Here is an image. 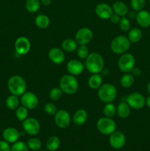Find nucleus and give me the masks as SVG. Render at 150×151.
I'll list each match as a JSON object with an SVG mask.
<instances>
[{
  "mask_svg": "<svg viewBox=\"0 0 150 151\" xmlns=\"http://www.w3.org/2000/svg\"><path fill=\"white\" fill-rule=\"evenodd\" d=\"M85 67L91 74L101 73L104 67V60L101 54L93 52L85 59Z\"/></svg>",
  "mask_w": 150,
  "mask_h": 151,
  "instance_id": "obj_1",
  "label": "nucleus"
},
{
  "mask_svg": "<svg viewBox=\"0 0 150 151\" xmlns=\"http://www.w3.org/2000/svg\"><path fill=\"white\" fill-rule=\"evenodd\" d=\"M59 87L61 88L63 94L72 95L76 93L79 89V82L76 76L66 74L61 77L59 82Z\"/></svg>",
  "mask_w": 150,
  "mask_h": 151,
  "instance_id": "obj_2",
  "label": "nucleus"
},
{
  "mask_svg": "<svg viewBox=\"0 0 150 151\" xmlns=\"http://www.w3.org/2000/svg\"><path fill=\"white\" fill-rule=\"evenodd\" d=\"M26 82L21 76L13 75L7 81V88L10 94L19 97L26 91Z\"/></svg>",
  "mask_w": 150,
  "mask_h": 151,
  "instance_id": "obj_3",
  "label": "nucleus"
},
{
  "mask_svg": "<svg viewBox=\"0 0 150 151\" xmlns=\"http://www.w3.org/2000/svg\"><path fill=\"white\" fill-rule=\"evenodd\" d=\"M117 96V88L112 83H104L98 89V97L102 103H113Z\"/></svg>",
  "mask_w": 150,
  "mask_h": 151,
  "instance_id": "obj_4",
  "label": "nucleus"
},
{
  "mask_svg": "<svg viewBox=\"0 0 150 151\" xmlns=\"http://www.w3.org/2000/svg\"><path fill=\"white\" fill-rule=\"evenodd\" d=\"M131 42L124 35H118L110 42V50L114 54L122 55L130 48Z\"/></svg>",
  "mask_w": 150,
  "mask_h": 151,
  "instance_id": "obj_5",
  "label": "nucleus"
},
{
  "mask_svg": "<svg viewBox=\"0 0 150 151\" xmlns=\"http://www.w3.org/2000/svg\"><path fill=\"white\" fill-rule=\"evenodd\" d=\"M96 128L99 132L103 135H109L113 134L116 130V123L112 118L102 116L96 122Z\"/></svg>",
  "mask_w": 150,
  "mask_h": 151,
  "instance_id": "obj_6",
  "label": "nucleus"
},
{
  "mask_svg": "<svg viewBox=\"0 0 150 151\" xmlns=\"http://www.w3.org/2000/svg\"><path fill=\"white\" fill-rule=\"evenodd\" d=\"M135 58L131 53L125 52L121 55L118 60V67L121 72L124 73L132 72L135 68Z\"/></svg>",
  "mask_w": 150,
  "mask_h": 151,
  "instance_id": "obj_7",
  "label": "nucleus"
},
{
  "mask_svg": "<svg viewBox=\"0 0 150 151\" xmlns=\"http://www.w3.org/2000/svg\"><path fill=\"white\" fill-rule=\"evenodd\" d=\"M126 102L131 109L139 110L146 106V98L139 92H132L126 97Z\"/></svg>",
  "mask_w": 150,
  "mask_h": 151,
  "instance_id": "obj_8",
  "label": "nucleus"
},
{
  "mask_svg": "<svg viewBox=\"0 0 150 151\" xmlns=\"http://www.w3.org/2000/svg\"><path fill=\"white\" fill-rule=\"evenodd\" d=\"M20 102L22 106L26 108L28 110H32L38 107L39 99L35 93L32 91H26L21 96Z\"/></svg>",
  "mask_w": 150,
  "mask_h": 151,
  "instance_id": "obj_9",
  "label": "nucleus"
},
{
  "mask_svg": "<svg viewBox=\"0 0 150 151\" xmlns=\"http://www.w3.org/2000/svg\"><path fill=\"white\" fill-rule=\"evenodd\" d=\"M54 123L58 128L64 129L67 128L70 125L71 121V116L70 114L65 109L57 110V113L54 114Z\"/></svg>",
  "mask_w": 150,
  "mask_h": 151,
  "instance_id": "obj_10",
  "label": "nucleus"
},
{
  "mask_svg": "<svg viewBox=\"0 0 150 151\" xmlns=\"http://www.w3.org/2000/svg\"><path fill=\"white\" fill-rule=\"evenodd\" d=\"M94 32L90 28L82 27L75 34V41L78 45H87L92 41Z\"/></svg>",
  "mask_w": 150,
  "mask_h": 151,
  "instance_id": "obj_11",
  "label": "nucleus"
},
{
  "mask_svg": "<svg viewBox=\"0 0 150 151\" xmlns=\"http://www.w3.org/2000/svg\"><path fill=\"white\" fill-rule=\"evenodd\" d=\"M22 127L25 132L30 136H36L41 131V125L35 118L27 117L22 122Z\"/></svg>",
  "mask_w": 150,
  "mask_h": 151,
  "instance_id": "obj_12",
  "label": "nucleus"
},
{
  "mask_svg": "<svg viewBox=\"0 0 150 151\" xmlns=\"http://www.w3.org/2000/svg\"><path fill=\"white\" fill-rule=\"evenodd\" d=\"M15 50L20 55H25L31 49V43L29 38L25 36L19 37L15 41Z\"/></svg>",
  "mask_w": 150,
  "mask_h": 151,
  "instance_id": "obj_13",
  "label": "nucleus"
},
{
  "mask_svg": "<svg viewBox=\"0 0 150 151\" xmlns=\"http://www.w3.org/2000/svg\"><path fill=\"white\" fill-rule=\"evenodd\" d=\"M109 143L110 146L114 149L122 148L126 143V137L122 132L120 131H114L109 137Z\"/></svg>",
  "mask_w": 150,
  "mask_h": 151,
  "instance_id": "obj_14",
  "label": "nucleus"
},
{
  "mask_svg": "<svg viewBox=\"0 0 150 151\" xmlns=\"http://www.w3.org/2000/svg\"><path fill=\"white\" fill-rule=\"evenodd\" d=\"M95 13L101 19L107 20L110 19L113 14V10L111 6L107 3H99L96 6Z\"/></svg>",
  "mask_w": 150,
  "mask_h": 151,
  "instance_id": "obj_15",
  "label": "nucleus"
},
{
  "mask_svg": "<svg viewBox=\"0 0 150 151\" xmlns=\"http://www.w3.org/2000/svg\"><path fill=\"white\" fill-rule=\"evenodd\" d=\"M49 59L54 64H62L66 60L64 51L58 47H53L49 50Z\"/></svg>",
  "mask_w": 150,
  "mask_h": 151,
  "instance_id": "obj_16",
  "label": "nucleus"
},
{
  "mask_svg": "<svg viewBox=\"0 0 150 151\" xmlns=\"http://www.w3.org/2000/svg\"><path fill=\"white\" fill-rule=\"evenodd\" d=\"M66 69L70 75L74 76H77L81 75L85 69V66L83 63L79 60L72 59L70 60L66 64Z\"/></svg>",
  "mask_w": 150,
  "mask_h": 151,
  "instance_id": "obj_17",
  "label": "nucleus"
},
{
  "mask_svg": "<svg viewBox=\"0 0 150 151\" xmlns=\"http://www.w3.org/2000/svg\"><path fill=\"white\" fill-rule=\"evenodd\" d=\"M2 137L4 140L8 143H15L16 142L19 141L20 133L16 128L8 127L3 131Z\"/></svg>",
  "mask_w": 150,
  "mask_h": 151,
  "instance_id": "obj_18",
  "label": "nucleus"
},
{
  "mask_svg": "<svg viewBox=\"0 0 150 151\" xmlns=\"http://www.w3.org/2000/svg\"><path fill=\"white\" fill-rule=\"evenodd\" d=\"M136 22L142 28L150 27V13L146 10H141L137 13Z\"/></svg>",
  "mask_w": 150,
  "mask_h": 151,
  "instance_id": "obj_19",
  "label": "nucleus"
},
{
  "mask_svg": "<svg viewBox=\"0 0 150 151\" xmlns=\"http://www.w3.org/2000/svg\"><path fill=\"white\" fill-rule=\"evenodd\" d=\"M88 114L86 110L83 109H80L76 110L72 116V121L76 125L80 126L84 125L88 120Z\"/></svg>",
  "mask_w": 150,
  "mask_h": 151,
  "instance_id": "obj_20",
  "label": "nucleus"
},
{
  "mask_svg": "<svg viewBox=\"0 0 150 151\" xmlns=\"http://www.w3.org/2000/svg\"><path fill=\"white\" fill-rule=\"evenodd\" d=\"M103 84V78L100 73L92 74L88 80V85L90 88L98 90Z\"/></svg>",
  "mask_w": 150,
  "mask_h": 151,
  "instance_id": "obj_21",
  "label": "nucleus"
},
{
  "mask_svg": "<svg viewBox=\"0 0 150 151\" xmlns=\"http://www.w3.org/2000/svg\"><path fill=\"white\" fill-rule=\"evenodd\" d=\"M131 113V108L126 102H121L116 107V114L121 119H126Z\"/></svg>",
  "mask_w": 150,
  "mask_h": 151,
  "instance_id": "obj_22",
  "label": "nucleus"
},
{
  "mask_svg": "<svg viewBox=\"0 0 150 151\" xmlns=\"http://www.w3.org/2000/svg\"><path fill=\"white\" fill-rule=\"evenodd\" d=\"M112 8H113V13L119 15L121 17L126 16L129 13V9H128L127 5L123 1H118L114 2L112 6Z\"/></svg>",
  "mask_w": 150,
  "mask_h": 151,
  "instance_id": "obj_23",
  "label": "nucleus"
},
{
  "mask_svg": "<svg viewBox=\"0 0 150 151\" xmlns=\"http://www.w3.org/2000/svg\"><path fill=\"white\" fill-rule=\"evenodd\" d=\"M78 47V44L75 39L66 38L61 43V48L66 52H74Z\"/></svg>",
  "mask_w": 150,
  "mask_h": 151,
  "instance_id": "obj_24",
  "label": "nucleus"
},
{
  "mask_svg": "<svg viewBox=\"0 0 150 151\" xmlns=\"http://www.w3.org/2000/svg\"><path fill=\"white\" fill-rule=\"evenodd\" d=\"M35 25L41 29H46L50 24V19L45 14H39L35 19Z\"/></svg>",
  "mask_w": 150,
  "mask_h": 151,
  "instance_id": "obj_25",
  "label": "nucleus"
},
{
  "mask_svg": "<svg viewBox=\"0 0 150 151\" xmlns=\"http://www.w3.org/2000/svg\"><path fill=\"white\" fill-rule=\"evenodd\" d=\"M120 84L123 88H130L135 82V78H134L133 75L129 72L127 73H124L120 78Z\"/></svg>",
  "mask_w": 150,
  "mask_h": 151,
  "instance_id": "obj_26",
  "label": "nucleus"
},
{
  "mask_svg": "<svg viewBox=\"0 0 150 151\" xmlns=\"http://www.w3.org/2000/svg\"><path fill=\"white\" fill-rule=\"evenodd\" d=\"M142 31L138 28L135 27L129 29L127 38L131 43L135 44L141 41L142 38Z\"/></svg>",
  "mask_w": 150,
  "mask_h": 151,
  "instance_id": "obj_27",
  "label": "nucleus"
},
{
  "mask_svg": "<svg viewBox=\"0 0 150 151\" xmlns=\"http://www.w3.org/2000/svg\"><path fill=\"white\" fill-rule=\"evenodd\" d=\"M47 150L49 151H56L60 146V140L56 136H51L47 139L46 143Z\"/></svg>",
  "mask_w": 150,
  "mask_h": 151,
  "instance_id": "obj_28",
  "label": "nucleus"
},
{
  "mask_svg": "<svg viewBox=\"0 0 150 151\" xmlns=\"http://www.w3.org/2000/svg\"><path fill=\"white\" fill-rule=\"evenodd\" d=\"M20 100L19 99V97L13 94H10V96L7 97L5 101V105L7 108L10 110H16L20 104Z\"/></svg>",
  "mask_w": 150,
  "mask_h": 151,
  "instance_id": "obj_29",
  "label": "nucleus"
},
{
  "mask_svg": "<svg viewBox=\"0 0 150 151\" xmlns=\"http://www.w3.org/2000/svg\"><path fill=\"white\" fill-rule=\"evenodd\" d=\"M40 0H26L25 1V8L29 13H35L38 11L41 7Z\"/></svg>",
  "mask_w": 150,
  "mask_h": 151,
  "instance_id": "obj_30",
  "label": "nucleus"
},
{
  "mask_svg": "<svg viewBox=\"0 0 150 151\" xmlns=\"http://www.w3.org/2000/svg\"><path fill=\"white\" fill-rule=\"evenodd\" d=\"M102 112L104 116L113 118L116 114V106L113 103H105Z\"/></svg>",
  "mask_w": 150,
  "mask_h": 151,
  "instance_id": "obj_31",
  "label": "nucleus"
},
{
  "mask_svg": "<svg viewBox=\"0 0 150 151\" xmlns=\"http://www.w3.org/2000/svg\"><path fill=\"white\" fill-rule=\"evenodd\" d=\"M29 116V110L24 106H19L16 109V116L20 122H23Z\"/></svg>",
  "mask_w": 150,
  "mask_h": 151,
  "instance_id": "obj_32",
  "label": "nucleus"
},
{
  "mask_svg": "<svg viewBox=\"0 0 150 151\" xmlns=\"http://www.w3.org/2000/svg\"><path fill=\"white\" fill-rule=\"evenodd\" d=\"M26 145H27L29 149H30L31 150L38 151V150L41 149V145H42V142H41V141L38 138L32 137V138H30L28 140L27 142H26Z\"/></svg>",
  "mask_w": 150,
  "mask_h": 151,
  "instance_id": "obj_33",
  "label": "nucleus"
},
{
  "mask_svg": "<svg viewBox=\"0 0 150 151\" xmlns=\"http://www.w3.org/2000/svg\"><path fill=\"white\" fill-rule=\"evenodd\" d=\"M63 94V92L60 87H54L49 91V97L50 100H53V101H57V100L61 99Z\"/></svg>",
  "mask_w": 150,
  "mask_h": 151,
  "instance_id": "obj_34",
  "label": "nucleus"
},
{
  "mask_svg": "<svg viewBox=\"0 0 150 151\" xmlns=\"http://www.w3.org/2000/svg\"><path fill=\"white\" fill-rule=\"evenodd\" d=\"M119 28L123 32H128L131 28V24L129 22V19L126 18V16H122L121 17L120 22L118 24Z\"/></svg>",
  "mask_w": 150,
  "mask_h": 151,
  "instance_id": "obj_35",
  "label": "nucleus"
},
{
  "mask_svg": "<svg viewBox=\"0 0 150 151\" xmlns=\"http://www.w3.org/2000/svg\"><path fill=\"white\" fill-rule=\"evenodd\" d=\"M77 56L81 59H86L89 55V49L86 45H79L76 49Z\"/></svg>",
  "mask_w": 150,
  "mask_h": 151,
  "instance_id": "obj_36",
  "label": "nucleus"
},
{
  "mask_svg": "<svg viewBox=\"0 0 150 151\" xmlns=\"http://www.w3.org/2000/svg\"><path fill=\"white\" fill-rule=\"evenodd\" d=\"M10 151H29V147L24 142L17 141L13 143Z\"/></svg>",
  "mask_w": 150,
  "mask_h": 151,
  "instance_id": "obj_37",
  "label": "nucleus"
},
{
  "mask_svg": "<svg viewBox=\"0 0 150 151\" xmlns=\"http://www.w3.org/2000/svg\"><path fill=\"white\" fill-rule=\"evenodd\" d=\"M130 4L132 10L138 12L141 10H144V7H145L146 4V0H131Z\"/></svg>",
  "mask_w": 150,
  "mask_h": 151,
  "instance_id": "obj_38",
  "label": "nucleus"
},
{
  "mask_svg": "<svg viewBox=\"0 0 150 151\" xmlns=\"http://www.w3.org/2000/svg\"><path fill=\"white\" fill-rule=\"evenodd\" d=\"M44 111H45V113H46L47 114L51 115V116H54L56 113L57 111V108L55 106V104H54L53 103H47L44 105Z\"/></svg>",
  "mask_w": 150,
  "mask_h": 151,
  "instance_id": "obj_39",
  "label": "nucleus"
},
{
  "mask_svg": "<svg viewBox=\"0 0 150 151\" xmlns=\"http://www.w3.org/2000/svg\"><path fill=\"white\" fill-rule=\"evenodd\" d=\"M11 147L5 140H0V151H10Z\"/></svg>",
  "mask_w": 150,
  "mask_h": 151,
  "instance_id": "obj_40",
  "label": "nucleus"
},
{
  "mask_svg": "<svg viewBox=\"0 0 150 151\" xmlns=\"http://www.w3.org/2000/svg\"><path fill=\"white\" fill-rule=\"evenodd\" d=\"M120 19H121V16H119V15L113 13V14L112 15V16L110 17V22H111L113 24H118L119 23V22H120Z\"/></svg>",
  "mask_w": 150,
  "mask_h": 151,
  "instance_id": "obj_41",
  "label": "nucleus"
},
{
  "mask_svg": "<svg viewBox=\"0 0 150 151\" xmlns=\"http://www.w3.org/2000/svg\"><path fill=\"white\" fill-rule=\"evenodd\" d=\"M136 11H132V12H129L128 13V19H136V16H137V13H135Z\"/></svg>",
  "mask_w": 150,
  "mask_h": 151,
  "instance_id": "obj_42",
  "label": "nucleus"
},
{
  "mask_svg": "<svg viewBox=\"0 0 150 151\" xmlns=\"http://www.w3.org/2000/svg\"><path fill=\"white\" fill-rule=\"evenodd\" d=\"M132 72L133 76H139V75H141V70H140L138 68H134V69L132 70Z\"/></svg>",
  "mask_w": 150,
  "mask_h": 151,
  "instance_id": "obj_43",
  "label": "nucleus"
},
{
  "mask_svg": "<svg viewBox=\"0 0 150 151\" xmlns=\"http://www.w3.org/2000/svg\"><path fill=\"white\" fill-rule=\"evenodd\" d=\"M40 1H41V3L42 4H44L45 6H48L51 4L52 0H40Z\"/></svg>",
  "mask_w": 150,
  "mask_h": 151,
  "instance_id": "obj_44",
  "label": "nucleus"
},
{
  "mask_svg": "<svg viewBox=\"0 0 150 151\" xmlns=\"http://www.w3.org/2000/svg\"><path fill=\"white\" fill-rule=\"evenodd\" d=\"M146 106L150 109V95L146 98Z\"/></svg>",
  "mask_w": 150,
  "mask_h": 151,
  "instance_id": "obj_45",
  "label": "nucleus"
},
{
  "mask_svg": "<svg viewBox=\"0 0 150 151\" xmlns=\"http://www.w3.org/2000/svg\"><path fill=\"white\" fill-rule=\"evenodd\" d=\"M147 91H148V93L149 94V95H150V81L149 82L148 85H147Z\"/></svg>",
  "mask_w": 150,
  "mask_h": 151,
  "instance_id": "obj_46",
  "label": "nucleus"
},
{
  "mask_svg": "<svg viewBox=\"0 0 150 151\" xmlns=\"http://www.w3.org/2000/svg\"><path fill=\"white\" fill-rule=\"evenodd\" d=\"M38 151H46L45 150H38Z\"/></svg>",
  "mask_w": 150,
  "mask_h": 151,
  "instance_id": "obj_47",
  "label": "nucleus"
},
{
  "mask_svg": "<svg viewBox=\"0 0 150 151\" xmlns=\"http://www.w3.org/2000/svg\"><path fill=\"white\" fill-rule=\"evenodd\" d=\"M149 3H150V0H149Z\"/></svg>",
  "mask_w": 150,
  "mask_h": 151,
  "instance_id": "obj_48",
  "label": "nucleus"
}]
</instances>
